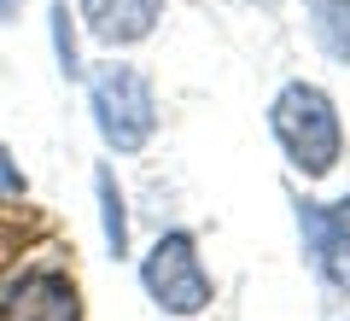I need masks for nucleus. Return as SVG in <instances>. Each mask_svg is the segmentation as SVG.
<instances>
[{
  "label": "nucleus",
  "mask_w": 350,
  "mask_h": 321,
  "mask_svg": "<svg viewBox=\"0 0 350 321\" xmlns=\"http://www.w3.org/2000/svg\"><path fill=\"white\" fill-rule=\"evenodd\" d=\"M140 286L175 321H193L216 304V281H211V269L199 257V240L187 228H170V234L152 240V251L140 257Z\"/></svg>",
  "instance_id": "obj_4"
},
{
  "label": "nucleus",
  "mask_w": 350,
  "mask_h": 321,
  "mask_svg": "<svg viewBox=\"0 0 350 321\" xmlns=\"http://www.w3.org/2000/svg\"><path fill=\"white\" fill-rule=\"evenodd\" d=\"M94 193H100L105 251H111V257H129V210H123V187H117V170H111V164H100V170H94Z\"/></svg>",
  "instance_id": "obj_8"
},
{
  "label": "nucleus",
  "mask_w": 350,
  "mask_h": 321,
  "mask_svg": "<svg viewBox=\"0 0 350 321\" xmlns=\"http://www.w3.org/2000/svg\"><path fill=\"white\" fill-rule=\"evenodd\" d=\"M304 24L333 64H350V0H304Z\"/></svg>",
  "instance_id": "obj_7"
},
{
  "label": "nucleus",
  "mask_w": 350,
  "mask_h": 321,
  "mask_svg": "<svg viewBox=\"0 0 350 321\" xmlns=\"http://www.w3.org/2000/svg\"><path fill=\"white\" fill-rule=\"evenodd\" d=\"M24 18V0H0V24H18Z\"/></svg>",
  "instance_id": "obj_10"
},
{
  "label": "nucleus",
  "mask_w": 350,
  "mask_h": 321,
  "mask_svg": "<svg viewBox=\"0 0 350 321\" xmlns=\"http://www.w3.org/2000/svg\"><path fill=\"white\" fill-rule=\"evenodd\" d=\"M269 135L304 181H327L345 164V123L321 82H286L269 105Z\"/></svg>",
  "instance_id": "obj_2"
},
{
  "label": "nucleus",
  "mask_w": 350,
  "mask_h": 321,
  "mask_svg": "<svg viewBox=\"0 0 350 321\" xmlns=\"http://www.w3.org/2000/svg\"><path fill=\"white\" fill-rule=\"evenodd\" d=\"M88 105H94V129L111 152H140L152 135H158V94H152L146 70L129 59H105V64H88Z\"/></svg>",
  "instance_id": "obj_3"
},
{
  "label": "nucleus",
  "mask_w": 350,
  "mask_h": 321,
  "mask_svg": "<svg viewBox=\"0 0 350 321\" xmlns=\"http://www.w3.org/2000/svg\"><path fill=\"white\" fill-rule=\"evenodd\" d=\"M88 41H100L111 53H129L140 41H152V29L163 24V0H76Z\"/></svg>",
  "instance_id": "obj_6"
},
{
  "label": "nucleus",
  "mask_w": 350,
  "mask_h": 321,
  "mask_svg": "<svg viewBox=\"0 0 350 321\" xmlns=\"http://www.w3.org/2000/svg\"><path fill=\"white\" fill-rule=\"evenodd\" d=\"M0 321H88L76 246L29 193H0Z\"/></svg>",
  "instance_id": "obj_1"
},
{
  "label": "nucleus",
  "mask_w": 350,
  "mask_h": 321,
  "mask_svg": "<svg viewBox=\"0 0 350 321\" xmlns=\"http://www.w3.org/2000/svg\"><path fill=\"white\" fill-rule=\"evenodd\" d=\"M0 193H6V198H24L29 193V181H24V170H18V158H12L6 140H0Z\"/></svg>",
  "instance_id": "obj_9"
},
{
  "label": "nucleus",
  "mask_w": 350,
  "mask_h": 321,
  "mask_svg": "<svg viewBox=\"0 0 350 321\" xmlns=\"http://www.w3.org/2000/svg\"><path fill=\"white\" fill-rule=\"evenodd\" d=\"M292 216H298L304 263L327 292H350V198H304L292 193Z\"/></svg>",
  "instance_id": "obj_5"
}]
</instances>
